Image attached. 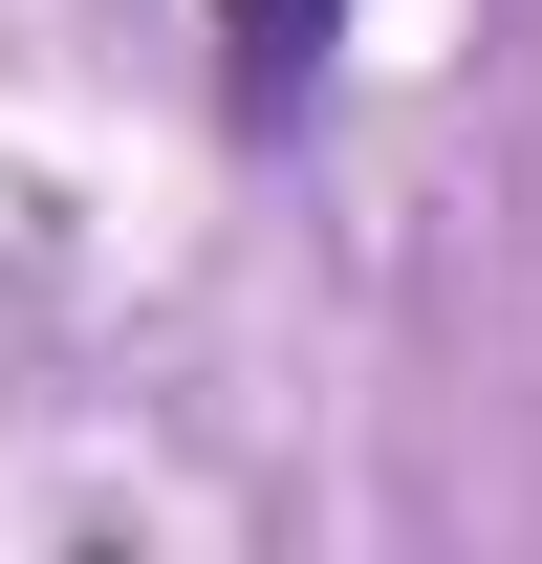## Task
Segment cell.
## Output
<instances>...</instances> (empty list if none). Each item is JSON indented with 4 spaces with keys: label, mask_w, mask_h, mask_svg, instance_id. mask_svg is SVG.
Here are the masks:
<instances>
[{
    "label": "cell",
    "mask_w": 542,
    "mask_h": 564,
    "mask_svg": "<svg viewBox=\"0 0 542 564\" xmlns=\"http://www.w3.org/2000/svg\"><path fill=\"white\" fill-rule=\"evenodd\" d=\"M326 44H347V0H217V109L282 131V109L326 87Z\"/></svg>",
    "instance_id": "obj_1"
}]
</instances>
